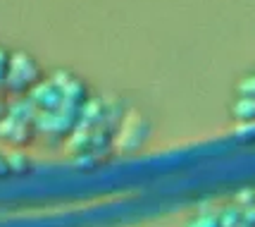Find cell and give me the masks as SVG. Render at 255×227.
I'll return each mask as SVG.
<instances>
[{"instance_id":"1","label":"cell","mask_w":255,"mask_h":227,"mask_svg":"<svg viewBox=\"0 0 255 227\" xmlns=\"http://www.w3.org/2000/svg\"><path fill=\"white\" fill-rule=\"evenodd\" d=\"M38 79H41V69L36 65V60L26 53H12L5 89L10 93H26L38 86Z\"/></svg>"},{"instance_id":"2","label":"cell","mask_w":255,"mask_h":227,"mask_svg":"<svg viewBox=\"0 0 255 227\" xmlns=\"http://www.w3.org/2000/svg\"><path fill=\"white\" fill-rule=\"evenodd\" d=\"M31 120H22L17 115H5L0 117V139L12 146H24L31 141Z\"/></svg>"},{"instance_id":"3","label":"cell","mask_w":255,"mask_h":227,"mask_svg":"<svg viewBox=\"0 0 255 227\" xmlns=\"http://www.w3.org/2000/svg\"><path fill=\"white\" fill-rule=\"evenodd\" d=\"M10 60H12V53H7V50L0 45V86H5V77H7V69H10Z\"/></svg>"},{"instance_id":"4","label":"cell","mask_w":255,"mask_h":227,"mask_svg":"<svg viewBox=\"0 0 255 227\" xmlns=\"http://www.w3.org/2000/svg\"><path fill=\"white\" fill-rule=\"evenodd\" d=\"M0 170H2V172L10 170V168H7V158H5V156H0Z\"/></svg>"}]
</instances>
